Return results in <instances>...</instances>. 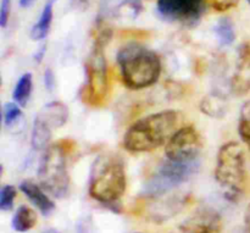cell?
<instances>
[{
    "label": "cell",
    "mask_w": 250,
    "mask_h": 233,
    "mask_svg": "<svg viewBox=\"0 0 250 233\" xmlns=\"http://www.w3.org/2000/svg\"><path fill=\"white\" fill-rule=\"evenodd\" d=\"M180 114L173 110L155 112L134 122L124 137V147L131 153H146L167 143L177 131Z\"/></svg>",
    "instance_id": "obj_1"
},
{
    "label": "cell",
    "mask_w": 250,
    "mask_h": 233,
    "mask_svg": "<svg viewBox=\"0 0 250 233\" xmlns=\"http://www.w3.org/2000/svg\"><path fill=\"white\" fill-rule=\"evenodd\" d=\"M89 194L105 205H115L127 187L126 170L121 156L107 153L97 156L89 173Z\"/></svg>",
    "instance_id": "obj_2"
},
{
    "label": "cell",
    "mask_w": 250,
    "mask_h": 233,
    "mask_svg": "<svg viewBox=\"0 0 250 233\" xmlns=\"http://www.w3.org/2000/svg\"><path fill=\"white\" fill-rule=\"evenodd\" d=\"M122 81L129 89H144L158 82L161 60L156 53L139 44H127L117 54Z\"/></svg>",
    "instance_id": "obj_3"
},
{
    "label": "cell",
    "mask_w": 250,
    "mask_h": 233,
    "mask_svg": "<svg viewBox=\"0 0 250 233\" xmlns=\"http://www.w3.org/2000/svg\"><path fill=\"white\" fill-rule=\"evenodd\" d=\"M215 178L225 190L227 199L237 202L241 198L246 183V158L243 148L238 143L229 142L220 148Z\"/></svg>",
    "instance_id": "obj_4"
},
{
    "label": "cell",
    "mask_w": 250,
    "mask_h": 233,
    "mask_svg": "<svg viewBox=\"0 0 250 233\" xmlns=\"http://www.w3.org/2000/svg\"><path fill=\"white\" fill-rule=\"evenodd\" d=\"M199 159L190 161H175L166 158L155 172L146 182L143 194L146 197H161L182 183L189 181L199 171Z\"/></svg>",
    "instance_id": "obj_5"
},
{
    "label": "cell",
    "mask_w": 250,
    "mask_h": 233,
    "mask_svg": "<svg viewBox=\"0 0 250 233\" xmlns=\"http://www.w3.org/2000/svg\"><path fill=\"white\" fill-rule=\"evenodd\" d=\"M39 185L55 198H63L70 190L66 151L61 144L48 147L39 161Z\"/></svg>",
    "instance_id": "obj_6"
},
{
    "label": "cell",
    "mask_w": 250,
    "mask_h": 233,
    "mask_svg": "<svg viewBox=\"0 0 250 233\" xmlns=\"http://www.w3.org/2000/svg\"><path fill=\"white\" fill-rule=\"evenodd\" d=\"M82 99L90 106L105 104L109 94V75L104 48L93 45L85 63V83L82 88Z\"/></svg>",
    "instance_id": "obj_7"
},
{
    "label": "cell",
    "mask_w": 250,
    "mask_h": 233,
    "mask_svg": "<svg viewBox=\"0 0 250 233\" xmlns=\"http://www.w3.org/2000/svg\"><path fill=\"white\" fill-rule=\"evenodd\" d=\"M203 148V138L192 125L182 127L173 133L165 147L166 158L175 161L195 160Z\"/></svg>",
    "instance_id": "obj_8"
},
{
    "label": "cell",
    "mask_w": 250,
    "mask_h": 233,
    "mask_svg": "<svg viewBox=\"0 0 250 233\" xmlns=\"http://www.w3.org/2000/svg\"><path fill=\"white\" fill-rule=\"evenodd\" d=\"M207 0H158L156 10L163 19L181 23H195L202 17Z\"/></svg>",
    "instance_id": "obj_9"
},
{
    "label": "cell",
    "mask_w": 250,
    "mask_h": 233,
    "mask_svg": "<svg viewBox=\"0 0 250 233\" xmlns=\"http://www.w3.org/2000/svg\"><path fill=\"white\" fill-rule=\"evenodd\" d=\"M183 233H221L222 219L216 210L202 208L180 225Z\"/></svg>",
    "instance_id": "obj_10"
},
{
    "label": "cell",
    "mask_w": 250,
    "mask_h": 233,
    "mask_svg": "<svg viewBox=\"0 0 250 233\" xmlns=\"http://www.w3.org/2000/svg\"><path fill=\"white\" fill-rule=\"evenodd\" d=\"M231 89L236 95L250 92V44L243 43L238 48L236 70L231 80Z\"/></svg>",
    "instance_id": "obj_11"
},
{
    "label": "cell",
    "mask_w": 250,
    "mask_h": 233,
    "mask_svg": "<svg viewBox=\"0 0 250 233\" xmlns=\"http://www.w3.org/2000/svg\"><path fill=\"white\" fill-rule=\"evenodd\" d=\"M143 5L141 0H100L98 19L106 21L115 17H129L136 19L141 14Z\"/></svg>",
    "instance_id": "obj_12"
},
{
    "label": "cell",
    "mask_w": 250,
    "mask_h": 233,
    "mask_svg": "<svg viewBox=\"0 0 250 233\" xmlns=\"http://www.w3.org/2000/svg\"><path fill=\"white\" fill-rule=\"evenodd\" d=\"M20 190L44 216H49L55 209V204L45 194V192L43 191L44 188L42 186H38L32 181H23L20 185Z\"/></svg>",
    "instance_id": "obj_13"
},
{
    "label": "cell",
    "mask_w": 250,
    "mask_h": 233,
    "mask_svg": "<svg viewBox=\"0 0 250 233\" xmlns=\"http://www.w3.org/2000/svg\"><path fill=\"white\" fill-rule=\"evenodd\" d=\"M37 117L41 119L45 125H48L51 129H56L62 127L67 122L68 110L63 103L50 102L44 105Z\"/></svg>",
    "instance_id": "obj_14"
},
{
    "label": "cell",
    "mask_w": 250,
    "mask_h": 233,
    "mask_svg": "<svg viewBox=\"0 0 250 233\" xmlns=\"http://www.w3.org/2000/svg\"><path fill=\"white\" fill-rule=\"evenodd\" d=\"M55 1L56 0H46L45 1L38 21L34 23V26L31 29V37L33 41H43L49 34L51 23H53Z\"/></svg>",
    "instance_id": "obj_15"
},
{
    "label": "cell",
    "mask_w": 250,
    "mask_h": 233,
    "mask_svg": "<svg viewBox=\"0 0 250 233\" xmlns=\"http://www.w3.org/2000/svg\"><path fill=\"white\" fill-rule=\"evenodd\" d=\"M37 224V212L27 205H21L12 217V229L16 232H27Z\"/></svg>",
    "instance_id": "obj_16"
},
{
    "label": "cell",
    "mask_w": 250,
    "mask_h": 233,
    "mask_svg": "<svg viewBox=\"0 0 250 233\" xmlns=\"http://www.w3.org/2000/svg\"><path fill=\"white\" fill-rule=\"evenodd\" d=\"M33 90V77L31 72H26L19 78L14 89V100L21 106H26Z\"/></svg>",
    "instance_id": "obj_17"
},
{
    "label": "cell",
    "mask_w": 250,
    "mask_h": 233,
    "mask_svg": "<svg viewBox=\"0 0 250 233\" xmlns=\"http://www.w3.org/2000/svg\"><path fill=\"white\" fill-rule=\"evenodd\" d=\"M51 132H53V129L48 125H45L41 119L36 117L33 122V129H32V147L36 150L48 148L49 141L51 138Z\"/></svg>",
    "instance_id": "obj_18"
},
{
    "label": "cell",
    "mask_w": 250,
    "mask_h": 233,
    "mask_svg": "<svg viewBox=\"0 0 250 233\" xmlns=\"http://www.w3.org/2000/svg\"><path fill=\"white\" fill-rule=\"evenodd\" d=\"M214 29L221 45H231L234 39H236V31H234L233 22L229 17L220 19Z\"/></svg>",
    "instance_id": "obj_19"
},
{
    "label": "cell",
    "mask_w": 250,
    "mask_h": 233,
    "mask_svg": "<svg viewBox=\"0 0 250 233\" xmlns=\"http://www.w3.org/2000/svg\"><path fill=\"white\" fill-rule=\"evenodd\" d=\"M222 98L224 97H220L217 94H212L204 98L202 105H200V109L204 114L211 117H221L226 112V104H225V100Z\"/></svg>",
    "instance_id": "obj_20"
},
{
    "label": "cell",
    "mask_w": 250,
    "mask_h": 233,
    "mask_svg": "<svg viewBox=\"0 0 250 233\" xmlns=\"http://www.w3.org/2000/svg\"><path fill=\"white\" fill-rule=\"evenodd\" d=\"M238 133L242 141L250 147V100L244 103L241 107L238 121Z\"/></svg>",
    "instance_id": "obj_21"
},
{
    "label": "cell",
    "mask_w": 250,
    "mask_h": 233,
    "mask_svg": "<svg viewBox=\"0 0 250 233\" xmlns=\"http://www.w3.org/2000/svg\"><path fill=\"white\" fill-rule=\"evenodd\" d=\"M23 116L21 110V105L17 103H6L2 109V119L6 127H12Z\"/></svg>",
    "instance_id": "obj_22"
},
{
    "label": "cell",
    "mask_w": 250,
    "mask_h": 233,
    "mask_svg": "<svg viewBox=\"0 0 250 233\" xmlns=\"http://www.w3.org/2000/svg\"><path fill=\"white\" fill-rule=\"evenodd\" d=\"M15 198H16V190L14 186H2L0 191V209L2 212H10L14 208Z\"/></svg>",
    "instance_id": "obj_23"
},
{
    "label": "cell",
    "mask_w": 250,
    "mask_h": 233,
    "mask_svg": "<svg viewBox=\"0 0 250 233\" xmlns=\"http://www.w3.org/2000/svg\"><path fill=\"white\" fill-rule=\"evenodd\" d=\"M210 6L219 12H225L238 5L239 0H207Z\"/></svg>",
    "instance_id": "obj_24"
},
{
    "label": "cell",
    "mask_w": 250,
    "mask_h": 233,
    "mask_svg": "<svg viewBox=\"0 0 250 233\" xmlns=\"http://www.w3.org/2000/svg\"><path fill=\"white\" fill-rule=\"evenodd\" d=\"M11 12V0H1L0 2V26L2 28L7 26Z\"/></svg>",
    "instance_id": "obj_25"
},
{
    "label": "cell",
    "mask_w": 250,
    "mask_h": 233,
    "mask_svg": "<svg viewBox=\"0 0 250 233\" xmlns=\"http://www.w3.org/2000/svg\"><path fill=\"white\" fill-rule=\"evenodd\" d=\"M77 233H95L92 217H83L77 222Z\"/></svg>",
    "instance_id": "obj_26"
},
{
    "label": "cell",
    "mask_w": 250,
    "mask_h": 233,
    "mask_svg": "<svg viewBox=\"0 0 250 233\" xmlns=\"http://www.w3.org/2000/svg\"><path fill=\"white\" fill-rule=\"evenodd\" d=\"M55 83L56 80L53 70H51V68H46L45 72H44V85H45L46 90L53 92L54 88H55Z\"/></svg>",
    "instance_id": "obj_27"
},
{
    "label": "cell",
    "mask_w": 250,
    "mask_h": 233,
    "mask_svg": "<svg viewBox=\"0 0 250 233\" xmlns=\"http://www.w3.org/2000/svg\"><path fill=\"white\" fill-rule=\"evenodd\" d=\"M45 51H46V44H42L41 46L38 48V50L36 51V54H34V60H36V63H42V60H43L44 55H45Z\"/></svg>",
    "instance_id": "obj_28"
},
{
    "label": "cell",
    "mask_w": 250,
    "mask_h": 233,
    "mask_svg": "<svg viewBox=\"0 0 250 233\" xmlns=\"http://www.w3.org/2000/svg\"><path fill=\"white\" fill-rule=\"evenodd\" d=\"M19 2H20V5H21V7L27 9V7L33 6V4L36 2V0H19Z\"/></svg>",
    "instance_id": "obj_29"
},
{
    "label": "cell",
    "mask_w": 250,
    "mask_h": 233,
    "mask_svg": "<svg viewBox=\"0 0 250 233\" xmlns=\"http://www.w3.org/2000/svg\"><path fill=\"white\" fill-rule=\"evenodd\" d=\"M246 222H247V225H248V227L250 229V204H249V207H248V210H247Z\"/></svg>",
    "instance_id": "obj_30"
},
{
    "label": "cell",
    "mask_w": 250,
    "mask_h": 233,
    "mask_svg": "<svg viewBox=\"0 0 250 233\" xmlns=\"http://www.w3.org/2000/svg\"><path fill=\"white\" fill-rule=\"evenodd\" d=\"M43 233H60V232L55 229H48V230H45Z\"/></svg>",
    "instance_id": "obj_31"
},
{
    "label": "cell",
    "mask_w": 250,
    "mask_h": 233,
    "mask_svg": "<svg viewBox=\"0 0 250 233\" xmlns=\"http://www.w3.org/2000/svg\"><path fill=\"white\" fill-rule=\"evenodd\" d=\"M247 1H248V2H249V4H250V0H247Z\"/></svg>",
    "instance_id": "obj_32"
}]
</instances>
